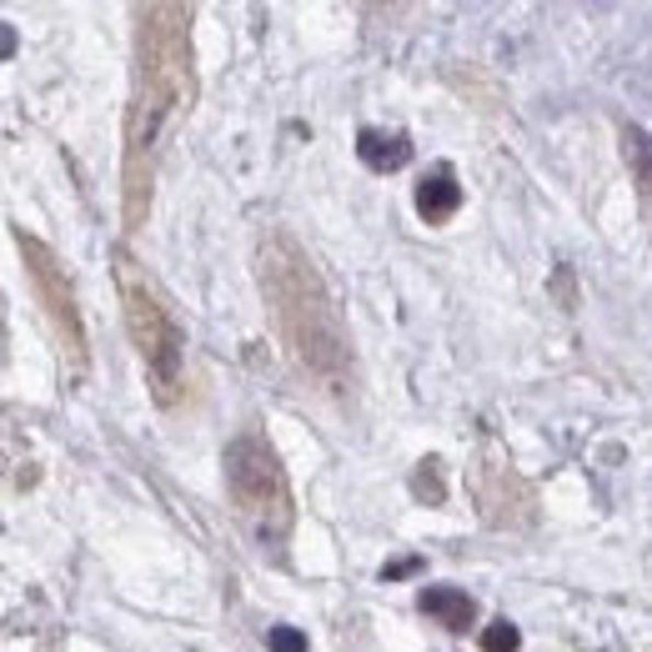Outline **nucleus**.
<instances>
[{"instance_id": "nucleus-1", "label": "nucleus", "mask_w": 652, "mask_h": 652, "mask_svg": "<svg viewBox=\"0 0 652 652\" xmlns=\"http://www.w3.org/2000/svg\"><path fill=\"white\" fill-rule=\"evenodd\" d=\"M196 101L191 71V5L161 0L136 11V85L126 106V151H121V221L141 231L151 211L156 151L171 121L186 116Z\"/></svg>"}, {"instance_id": "nucleus-2", "label": "nucleus", "mask_w": 652, "mask_h": 652, "mask_svg": "<svg viewBox=\"0 0 652 652\" xmlns=\"http://www.w3.org/2000/svg\"><path fill=\"white\" fill-rule=\"evenodd\" d=\"M256 286L272 307L276 336H282L291 367L327 397H346L352 391V342H346L342 311L321 282L317 261L286 226H266L256 237Z\"/></svg>"}, {"instance_id": "nucleus-3", "label": "nucleus", "mask_w": 652, "mask_h": 652, "mask_svg": "<svg viewBox=\"0 0 652 652\" xmlns=\"http://www.w3.org/2000/svg\"><path fill=\"white\" fill-rule=\"evenodd\" d=\"M111 266H116V291H121V311H126V332H130V346H136V356H141V367H146L151 397L161 407H171L181 397V387H186V332H181L167 291L156 286V276L146 272L126 247L111 251Z\"/></svg>"}, {"instance_id": "nucleus-4", "label": "nucleus", "mask_w": 652, "mask_h": 652, "mask_svg": "<svg viewBox=\"0 0 652 652\" xmlns=\"http://www.w3.org/2000/svg\"><path fill=\"white\" fill-rule=\"evenodd\" d=\"M221 472H226V497L237 507V522L251 533V542L261 552L282 558L286 537L297 527V497H291V482H286L276 447L256 427L237 432L221 451Z\"/></svg>"}, {"instance_id": "nucleus-5", "label": "nucleus", "mask_w": 652, "mask_h": 652, "mask_svg": "<svg viewBox=\"0 0 652 652\" xmlns=\"http://www.w3.org/2000/svg\"><path fill=\"white\" fill-rule=\"evenodd\" d=\"M15 247H21L25 276H31V291H36L41 311H46V321H50V332H56L60 352L71 356L76 371H85V327H81L76 291H71V282H66V266H60V256L41 237H31L25 226H15Z\"/></svg>"}, {"instance_id": "nucleus-6", "label": "nucleus", "mask_w": 652, "mask_h": 652, "mask_svg": "<svg viewBox=\"0 0 652 652\" xmlns=\"http://www.w3.org/2000/svg\"><path fill=\"white\" fill-rule=\"evenodd\" d=\"M477 507L492 527H527L537 517V497L533 487L522 482L507 462H487L477 472Z\"/></svg>"}, {"instance_id": "nucleus-7", "label": "nucleus", "mask_w": 652, "mask_h": 652, "mask_svg": "<svg viewBox=\"0 0 652 652\" xmlns=\"http://www.w3.org/2000/svg\"><path fill=\"white\" fill-rule=\"evenodd\" d=\"M416 216L427 226H447L451 216L462 211V186H457V171L451 167H432L427 176L416 181Z\"/></svg>"}, {"instance_id": "nucleus-8", "label": "nucleus", "mask_w": 652, "mask_h": 652, "mask_svg": "<svg viewBox=\"0 0 652 652\" xmlns=\"http://www.w3.org/2000/svg\"><path fill=\"white\" fill-rule=\"evenodd\" d=\"M356 156H362V167L377 171V176H391V171H402L412 161V136L402 130H377L367 126L356 136Z\"/></svg>"}, {"instance_id": "nucleus-9", "label": "nucleus", "mask_w": 652, "mask_h": 652, "mask_svg": "<svg viewBox=\"0 0 652 652\" xmlns=\"http://www.w3.org/2000/svg\"><path fill=\"white\" fill-rule=\"evenodd\" d=\"M416 607L447 632H467L477 622V603L462 593V587H422V593H416Z\"/></svg>"}, {"instance_id": "nucleus-10", "label": "nucleus", "mask_w": 652, "mask_h": 652, "mask_svg": "<svg viewBox=\"0 0 652 652\" xmlns=\"http://www.w3.org/2000/svg\"><path fill=\"white\" fill-rule=\"evenodd\" d=\"M617 141H622V161H628V171H632V186H638V196L652 206V136L642 126H632V121H622V126H617Z\"/></svg>"}, {"instance_id": "nucleus-11", "label": "nucleus", "mask_w": 652, "mask_h": 652, "mask_svg": "<svg viewBox=\"0 0 652 652\" xmlns=\"http://www.w3.org/2000/svg\"><path fill=\"white\" fill-rule=\"evenodd\" d=\"M412 497L427 502V507H442V502H447V482H442V462H437V457H422V462H416Z\"/></svg>"}, {"instance_id": "nucleus-12", "label": "nucleus", "mask_w": 652, "mask_h": 652, "mask_svg": "<svg viewBox=\"0 0 652 652\" xmlns=\"http://www.w3.org/2000/svg\"><path fill=\"white\" fill-rule=\"evenodd\" d=\"M517 648H522L517 622L497 617V622H487V628H482V652H517Z\"/></svg>"}, {"instance_id": "nucleus-13", "label": "nucleus", "mask_w": 652, "mask_h": 652, "mask_svg": "<svg viewBox=\"0 0 652 652\" xmlns=\"http://www.w3.org/2000/svg\"><path fill=\"white\" fill-rule=\"evenodd\" d=\"M266 648L272 652H307V632L301 628H272L266 632Z\"/></svg>"}, {"instance_id": "nucleus-14", "label": "nucleus", "mask_w": 652, "mask_h": 652, "mask_svg": "<svg viewBox=\"0 0 652 652\" xmlns=\"http://www.w3.org/2000/svg\"><path fill=\"white\" fill-rule=\"evenodd\" d=\"M412 568H416V558H402V562H391V568H381V577H407Z\"/></svg>"}]
</instances>
